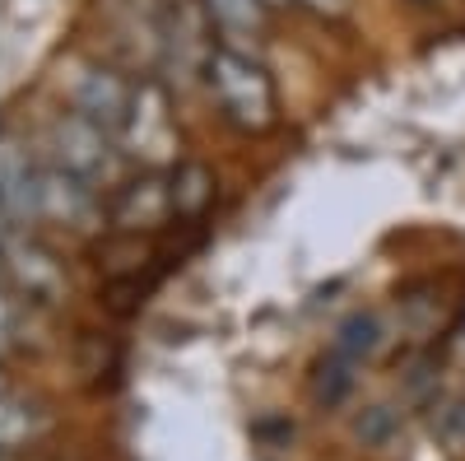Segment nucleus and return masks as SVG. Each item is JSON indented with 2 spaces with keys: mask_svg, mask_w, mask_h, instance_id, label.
<instances>
[{
  "mask_svg": "<svg viewBox=\"0 0 465 461\" xmlns=\"http://www.w3.org/2000/svg\"><path fill=\"white\" fill-rule=\"evenodd\" d=\"M210 201H214V173L205 164H182L173 173V210L191 219V215H201Z\"/></svg>",
  "mask_w": 465,
  "mask_h": 461,
  "instance_id": "nucleus-11",
  "label": "nucleus"
},
{
  "mask_svg": "<svg viewBox=\"0 0 465 461\" xmlns=\"http://www.w3.org/2000/svg\"><path fill=\"white\" fill-rule=\"evenodd\" d=\"M354 368H359V364H349V359H340V355H326V359L317 364V373H312V396L326 401V406H340L349 392H354Z\"/></svg>",
  "mask_w": 465,
  "mask_h": 461,
  "instance_id": "nucleus-13",
  "label": "nucleus"
},
{
  "mask_svg": "<svg viewBox=\"0 0 465 461\" xmlns=\"http://www.w3.org/2000/svg\"><path fill=\"white\" fill-rule=\"evenodd\" d=\"M19 425L33 438L37 429H43V406L19 396V392H5V401H0V443L5 447H19Z\"/></svg>",
  "mask_w": 465,
  "mask_h": 461,
  "instance_id": "nucleus-12",
  "label": "nucleus"
},
{
  "mask_svg": "<svg viewBox=\"0 0 465 461\" xmlns=\"http://www.w3.org/2000/svg\"><path fill=\"white\" fill-rule=\"evenodd\" d=\"M122 140H126L131 154H140V159H163V154H173L177 131H173V112H168V98H163L159 85H140L131 94Z\"/></svg>",
  "mask_w": 465,
  "mask_h": 461,
  "instance_id": "nucleus-4",
  "label": "nucleus"
},
{
  "mask_svg": "<svg viewBox=\"0 0 465 461\" xmlns=\"http://www.w3.org/2000/svg\"><path fill=\"white\" fill-rule=\"evenodd\" d=\"M302 5H312V10H322V15H335L344 0H302Z\"/></svg>",
  "mask_w": 465,
  "mask_h": 461,
  "instance_id": "nucleus-14",
  "label": "nucleus"
},
{
  "mask_svg": "<svg viewBox=\"0 0 465 461\" xmlns=\"http://www.w3.org/2000/svg\"><path fill=\"white\" fill-rule=\"evenodd\" d=\"M381 350V317L377 313H354L335 326V340H331V355L349 359V364H363Z\"/></svg>",
  "mask_w": 465,
  "mask_h": 461,
  "instance_id": "nucleus-9",
  "label": "nucleus"
},
{
  "mask_svg": "<svg viewBox=\"0 0 465 461\" xmlns=\"http://www.w3.org/2000/svg\"><path fill=\"white\" fill-rule=\"evenodd\" d=\"M131 94L135 89L122 80V75H112L107 65H84L80 75H74V85H70V107L80 112V117L98 122L103 131H122Z\"/></svg>",
  "mask_w": 465,
  "mask_h": 461,
  "instance_id": "nucleus-6",
  "label": "nucleus"
},
{
  "mask_svg": "<svg viewBox=\"0 0 465 461\" xmlns=\"http://www.w3.org/2000/svg\"><path fill=\"white\" fill-rule=\"evenodd\" d=\"M168 215H173V177H140L116 191V201H112V219L131 228V234L163 224Z\"/></svg>",
  "mask_w": 465,
  "mask_h": 461,
  "instance_id": "nucleus-7",
  "label": "nucleus"
},
{
  "mask_svg": "<svg viewBox=\"0 0 465 461\" xmlns=\"http://www.w3.org/2000/svg\"><path fill=\"white\" fill-rule=\"evenodd\" d=\"M52 154H56V164L70 168L74 177H84V182H107L116 173V149L107 140V131L89 117H80V112H65V117L52 126Z\"/></svg>",
  "mask_w": 465,
  "mask_h": 461,
  "instance_id": "nucleus-2",
  "label": "nucleus"
},
{
  "mask_svg": "<svg viewBox=\"0 0 465 461\" xmlns=\"http://www.w3.org/2000/svg\"><path fill=\"white\" fill-rule=\"evenodd\" d=\"M205 75H210V89L232 126L265 131L275 122V80H270V70L256 56H247L238 47H219V52H210Z\"/></svg>",
  "mask_w": 465,
  "mask_h": 461,
  "instance_id": "nucleus-1",
  "label": "nucleus"
},
{
  "mask_svg": "<svg viewBox=\"0 0 465 461\" xmlns=\"http://www.w3.org/2000/svg\"><path fill=\"white\" fill-rule=\"evenodd\" d=\"M265 5H280V0H265Z\"/></svg>",
  "mask_w": 465,
  "mask_h": 461,
  "instance_id": "nucleus-15",
  "label": "nucleus"
},
{
  "mask_svg": "<svg viewBox=\"0 0 465 461\" xmlns=\"http://www.w3.org/2000/svg\"><path fill=\"white\" fill-rule=\"evenodd\" d=\"M94 182L84 177H74L70 168L52 164L43 168V219H61V224H74V228H84L94 219Z\"/></svg>",
  "mask_w": 465,
  "mask_h": 461,
  "instance_id": "nucleus-8",
  "label": "nucleus"
},
{
  "mask_svg": "<svg viewBox=\"0 0 465 461\" xmlns=\"http://www.w3.org/2000/svg\"><path fill=\"white\" fill-rule=\"evenodd\" d=\"M0 210L10 224L43 219V164L19 140L0 145Z\"/></svg>",
  "mask_w": 465,
  "mask_h": 461,
  "instance_id": "nucleus-5",
  "label": "nucleus"
},
{
  "mask_svg": "<svg viewBox=\"0 0 465 461\" xmlns=\"http://www.w3.org/2000/svg\"><path fill=\"white\" fill-rule=\"evenodd\" d=\"M205 19L228 33V37H252L261 33V19H265V0H201Z\"/></svg>",
  "mask_w": 465,
  "mask_h": 461,
  "instance_id": "nucleus-10",
  "label": "nucleus"
},
{
  "mask_svg": "<svg viewBox=\"0 0 465 461\" xmlns=\"http://www.w3.org/2000/svg\"><path fill=\"white\" fill-rule=\"evenodd\" d=\"M0 261H5V280L24 294V303H52L65 294V271L61 261L43 247L33 243L28 234H15V228H5V238H0Z\"/></svg>",
  "mask_w": 465,
  "mask_h": 461,
  "instance_id": "nucleus-3",
  "label": "nucleus"
}]
</instances>
